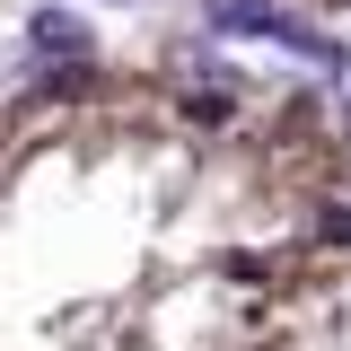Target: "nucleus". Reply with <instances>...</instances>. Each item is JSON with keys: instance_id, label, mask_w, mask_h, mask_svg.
<instances>
[{"instance_id": "obj_1", "label": "nucleus", "mask_w": 351, "mask_h": 351, "mask_svg": "<svg viewBox=\"0 0 351 351\" xmlns=\"http://www.w3.org/2000/svg\"><path fill=\"white\" fill-rule=\"evenodd\" d=\"M343 97L184 44L0 80V351H343Z\"/></svg>"}, {"instance_id": "obj_2", "label": "nucleus", "mask_w": 351, "mask_h": 351, "mask_svg": "<svg viewBox=\"0 0 351 351\" xmlns=\"http://www.w3.org/2000/svg\"><path fill=\"white\" fill-rule=\"evenodd\" d=\"M290 9H316V18H351V0H290Z\"/></svg>"}, {"instance_id": "obj_3", "label": "nucleus", "mask_w": 351, "mask_h": 351, "mask_svg": "<svg viewBox=\"0 0 351 351\" xmlns=\"http://www.w3.org/2000/svg\"><path fill=\"white\" fill-rule=\"evenodd\" d=\"M0 9H9V0H0Z\"/></svg>"}]
</instances>
